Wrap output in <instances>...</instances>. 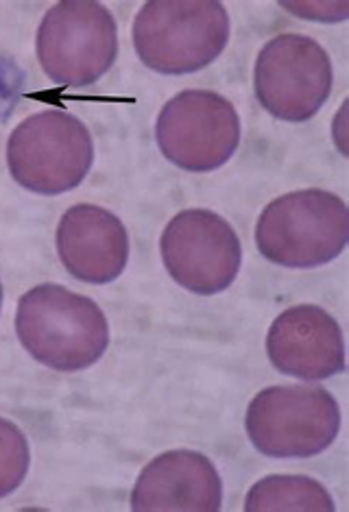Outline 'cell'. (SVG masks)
<instances>
[{"instance_id":"1","label":"cell","mask_w":349,"mask_h":512,"mask_svg":"<svg viewBox=\"0 0 349 512\" xmlns=\"http://www.w3.org/2000/svg\"><path fill=\"white\" fill-rule=\"evenodd\" d=\"M16 334L48 369L75 373L92 367L110 345V325L88 297L59 284H40L18 301Z\"/></svg>"},{"instance_id":"2","label":"cell","mask_w":349,"mask_h":512,"mask_svg":"<svg viewBox=\"0 0 349 512\" xmlns=\"http://www.w3.org/2000/svg\"><path fill=\"white\" fill-rule=\"evenodd\" d=\"M230 42V14L216 0H151L134 20L140 62L162 75L208 68Z\"/></svg>"},{"instance_id":"3","label":"cell","mask_w":349,"mask_h":512,"mask_svg":"<svg viewBox=\"0 0 349 512\" xmlns=\"http://www.w3.org/2000/svg\"><path fill=\"white\" fill-rule=\"evenodd\" d=\"M349 240V212L339 194L297 190L271 201L258 218L256 247L273 264L315 268L339 258Z\"/></svg>"},{"instance_id":"4","label":"cell","mask_w":349,"mask_h":512,"mask_svg":"<svg viewBox=\"0 0 349 512\" xmlns=\"http://www.w3.org/2000/svg\"><path fill=\"white\" fill-rule=\"evenodd\" d=\"M94 162L90 129L64 109H44L11 131L7 166L24 190L55 197L75 190Z\"/></svg>"},{"instance_id":"5","label":"cell","mask_w":349,"mask_h":512,"mask_svg":"<svg viewBox=\"0 0 349 512\" xmlns=\"http://www.w3.org/2000/svg\"><path fill=\"white\" fill-rule=\"evenodd\" d=\"M245 428L264 456L310 458L336 441L341 408L323 386H269L251 399Z\"/></svg>"},{"instance_id":"6","label":"cell","mask_w":349,"mask_h":512,"mask_svg":"<svg viewBox=\"0 0 349 512\" xmlns=\"http://www.w3.org/2000/svg\"><path fill=\"white\" fill-rule=\"evenodd\" d=\"M118 27L96 0H62L46 11L38 31L40 66L59 88H88L116 62Z\"/></svg>"},{"instance_id":"7","label":"cell","mask_w":349,"mask_h":512,"mask_svg":"<svg viewBox=\"0 0 349 512\" xmlns=\"http://www.w3.org/2000/svg\"><path fill=\"white\" fill-rule=\"evenodd\" d=\"M332 62L308 35L282 33L262 46L254 68L256 99L286 123H306L330 99Z\"/></svg>"},{"instance_id":"8","label":"cell","mask_w":349,"mask_h":512,"mask_svg":"<svg viewBox=\"0 0 349 512\" xmlns=\"http://www.w3.org/2000/svg\"><path fill=\"white\" fill-rule=\"evenodd\" d=\"M162 155L188 173H210L230 162L240 144L236 107L210 90H184L168 101L155 123Z\"/></svg>"},{"instance_id":"9","label":"cell","mask_w":349,"mask_h":512,"mask_svg":"<svg viewBox=\"0 0 349 512\" xmlns=\"http://www.w3.org/2000/svg\"><path fill=\"white\" fill-rule=\"evenodd\" d=\"M160 251L175 282L203 297L230 288L243 262L234 227L210 210L179 212L164 229Z\"/></svg>"},{"instance_id":"10","label":"cell","mask_w":349,"mask_h":512,"mask_svg":"<svg viewBox=\"0 0 349 512\" xmlns=\"http://www.w3.org/2000/svg\"><path fill=\"white\" fill-rule=\"evenodd\" d=\"M267 353L275 369L297 380L319 382L345 371L343 329L319 306L284 310L269 327Z\"/></svg>"},{"instance_id":"11","label":"cell","mask_w":349,"mask_h":512,"mask_svg":"<svg viewBox=\"0 0 349 512\" xmlns=\"http://www.w3.org/2000/svg\"><path fill=\"white\" fill-rule=\"evenodd\" d=\"M223 482L214 462L192 449H173L153 458L131 491L136 512H216Z\"/></svg>"},{"instance_id":"12","label":"cell","mask_w":349,"mask_h":512,"mask_svg":"<svg viewBox=\"0 0 349 512\" xmlns=\"http://www.w3.org/2000/svg\"><path fill=\"white\" fill-rule=\"evenodd\" d=\"M57 253L79 282L110 284L123 275L129 260L127 229L105 207L72 205L57 225Z\"/></svg>"},{"instance_id":"13","label":"cell","mask_w":349,"mask_h":512,"mask_svg":"<svg viewBox=\"0 0 349 512\" xmlns=\"http://www.w3.org/2000/svg\"><path fill=\"white\" fill-rule=\"evenodd\" d=\"M247 512H334V499L308 475H267L245 497Z\"/></svg>"},{"instance_id":"14","label":"cell","mask_w":349,"mask_h":512,"mask_svg":"<svg viewBox=\"0 0 349 512\" xmlns=\"http://www.w3.org/2000/svg\"><path fill=\"white\" fill-rule=\"evenodd\" d=\"M31 465V449L16 423L0 417V499L14 493Z\"/></svg>"},{"instance_id":"15","label":"cell","mask_w":349,"mask_h":512,"mask_svg":"<svg viewBox=\"0 0 349 512\" xmlns=\"http://www.w3.org/2000/svg\"><path fill=\"white\" fill-rule=\"evenodd\" d=\"M0 310H3V284H0Z\"/></svg>"}]
</instances>
